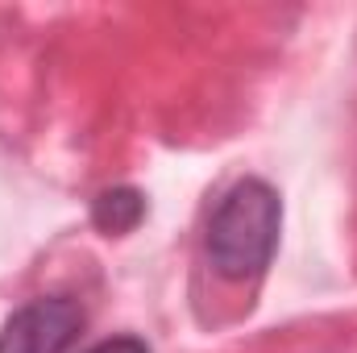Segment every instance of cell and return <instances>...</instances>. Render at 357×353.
I'll return each mask as SVG.
<instances>
[{"label":"cell","mask_w":357,"mask_h":353,"mask_svg":"<svg viewBox=\"0 0 357 353\" xmlns=\"http://www.w3.org/2000/svg\"><path fill=\"white\" fill-rule=\"evenodd\" d=\"M282 233V200L266 179L233 183L208 216L204 254L225 283H258L274 262Z\"/></svg>","instance_id":"1"},{"label":"cell","mask_w":357,"mask_h":353,"mask_svg":"<svg viewBox=\"0 0 357 353\" xmlns=\"http://www.w3.org/2000/svg\"><path fill=\"white\" fill-rule=\"evenodd\" d=\"M88 316L71 295H42L17 308L0 329V353H71Z\"/></svg>","instance_id":"2"},{"label":"cell","mask_w":357,"mask_h":353,"mask_svg":"<svg viewBox=\"0 0 357 353\" xmlns=\"http://www.w3.org/2000/svg\"><path fill=\"white\" fill-rule=\"evenodd\" d=\"M146 220V195L137 187H104L91 200V225L104 237H125Z\"/></svg>","instance_id":"3"},{"label":"cell","mask_w":357,"mask_h":353,"mask_svg":"<svg viewBox=\"0 0 357 353\" xmlns=\"http://www.w3.org/2000/svg\"><path fill=\"white\" fill-rule=\"evenodd\" d=\"M88 353H150V345L142 337H133V333H121V337H108V341L91 345Z\"/></svg>","instance_id":"4"}]
</instances>
